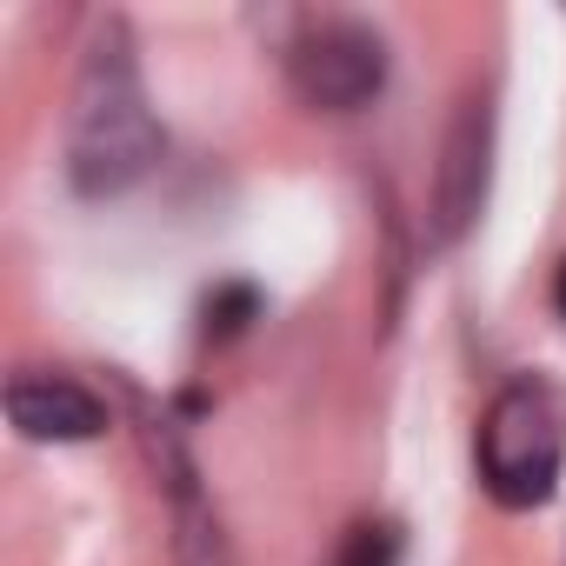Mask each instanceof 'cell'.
I'll return each instance as SVG.
<instances>
[{"instance_id":"cell-6","label":"cell","mask_w":566,"mask_h":566,"mask_svg":"<svg viewBox=\"0 0 566 566\" xmlns=\"http://www.w3.org/2000/svg\"><path fill=\"white\" fill-rule=\"evenodd\" d=\"M8 420L28 433V440H94L107 427V400L74 380V374H48V367H21L8 380Z\"/></svg>"},{"instance_id":"cell-5","label":"cell","mask_w":566,"mask_h":566,"mask_svg":"<svg viewBox=\"0 0 566 566\" xmlns=\"http://www.w3.org/2000/svg\"><path fill=\"white\" fill-rule=\"evenodd\" d=\"M147 453L160 467V493H167V513H174V559L180 566H233L227 559V533H220V513L213 500L200 493V467L180 440L174 420H147Z\"/></svg>"},{"instance_id":"cell-3","label":"cell","mask_w":566,"mask_h":566,"mask_svg":"<svg viewBox=\"0 0 566 566\" xmlns=\"http://www.w3.org/2000/svg\"><path fill=\"white\" fill-rule=\"evenodd\" d=\"M287 81L321 114H354L387 87V41L367 21H307L287 48Z\"/></svg>"},{"instance_id":"cell-1","label":"cell","mask_w":566,"mask_h":566,"mask_svg":"<svg viewBox=\"0 0 566 566\" xmlns=\"http://www.w3.org/2000/svg\"><path fill=\"white\" fill-rule=\"evenodd\" d=\"M160 160V120L134 61V34L120 14H107L81 54L74 74V107H67V174L81 193L107 200L127 193L147 167Z\"/></svg>"},{"instance_id":"cell-2","label":"cell","mask_w":566,"mask_h":566,"mask_svg":"<svg viewBox=\"0 0 566 566\" xmlns=\"http://www.w3.org/2000/svg\"><path fill=\"white\" fill-rule=\"evenodd\" d=\"M473 453H480V486L500 506H513V513L539 506L559 480V460H566V400H559V387L539 380V374L506 380L493 394L486 420H480Z\"/></svg>"},{"instance_id":"cell-4","label":"cell","mask_w":566,"mask_h":566,"mask_svg":"<svg viewBox=\"0 0 566 566\" xmlns=\"http://www.w3.org/2000/svg\"><path fill=\"white\" fill-rule=\"evenodd\" d=\"M486 160H493V114H486V94H467L447 140H440V174H433V240L453 247L480 200H486Z\"/></svg>"},{"instance_id":"cell-7","label":"cell","mask_w":566,"mask_h":566,"mask_svg":"<svg viewBox=\"0 0 566 566\" xmlns=\"http://www.w3.org/2000/svg\"><path fill=\"white\" fill-rule=\"evenodd\" d=\"M334 566H400V526H394V520H360V526L340 539Z\"/></svg>"},{"instance_id":"cell-8","label":"cell","mask_w":566,"mask_h":566,"mask_svg":"<svg viewBox=\"0 0 566 566\" xmlns=\"http://www.w3.org/2000/svg\"><path fill=\"white\" fill-rule=\"evenodd\" d=\"M553 307H559V321H566V260H559V273H553Z\"/></svg>"}]
</instances>
